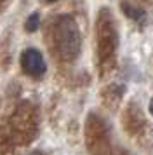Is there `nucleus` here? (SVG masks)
Here are the masks:
<instances>
[{"mask_svg":"<svg viewBox=\"0 0 153 155\" xmlns=\"http://www.w3.org/2000/svg\"><path fill=\"white\" fill-rule=\"evenodd\" d=\"M54 44L57 52L61 54L63 59L71 61L80 54L82 40H80V31L76 28V23L64 16L59 18L54 25Z\"/></svg>","mask_w":153,"mask_h":155,"instance_id":"f257e3e1","label":"nucleus"},{"mask_svg":"<svg viewBox=\"0 0 153 155\" xmlns=\"http://www.w3.org/2000/svg\"><path fill=\"white\" fill-rule=\"evenodd\" d=\"M21 68L30 77H42L45 73V59L37 49H26L21 54Z\"/></svg>","mask_w":153,"mask_h":155,"instance_id":"f03ea898","label":"nucleus"},{"mask_svg":"<svg viewBox=\"0 0 153 155\" xmlns=\"http://www.w3.org/2000/svg\"><path fill=\"white\" fill-rule=\"evenodd\" d=\"M122 7H124L125 14L129 16V18H132V19H136V21H141V19L145 18V12H143L141 9H134V7H131L129 4H122Z\"/></svg>","mask_w":153,"mask_h":155,"instance_id":"7ed1b4c3","label":"nucleus"},{"mask_svg":"<svg viewBox=\"0 0 153 155\" xmlns=\"http://www.w3.org/2000/svg\"><path fill=\"white\" fill-rule=\"evenodd\" d=\"M31 155H44V153H42V152H33Z\"/></svg>","mask_w":153,"mask_h":155,"instance_id":"423d86ee","label":"nucleus"},{"mask_svg":"<svg viewBox=\"0 0 153 155\" xmlns=\"http://www.w3.org/2000/svg\"><path fill=\"white\" fill-rule=\"evenodd\" d=\"M45 2H56V0H45Z\"/></svg>","mask_w":153,"mask_h":155,"instance_id":"0eeeda50","label":"nucleus"},{"mask_svg":"<svg viewBox=\"0 0 153 155\" xmlns=\"http://www.w3.org/2000/svg\"><path fill=\"white\" fill-rule=\"evenodd\" d=\"M150 113H151V115H153V99H151V101H150Z\"/></svg>","mask_w":153,"mask_h":155,"instance_id":"39448f33","label":"nucleus"},{"mask_svg":"<svg viewBox=\"0 0 153 155\" xmlns=\"http://www.w3.org/2000/svg\"><path fill=\"white\" fill-rule=\"evenodd\" d=\"M38 23H40V16H38V12H33V14L26 19V25H24V26H26V31H30V33L37 31Z\"/></svg>","mask_w":153,"mask_h":155,"instance_id":"20e7f679","label":"nucleus"}]
</instances>
